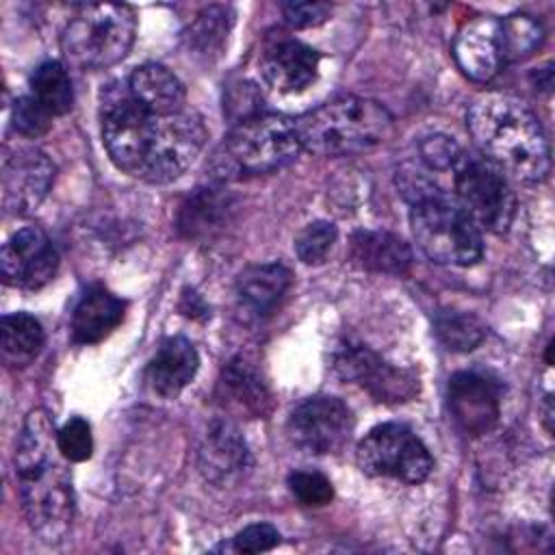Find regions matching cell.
<instances>
[{
	"label": "cell",
	"instance_id": "6da1fadb",
	"mask_svg": "<svg viewBox=\"0 0 555 555\" xmlns=\"http://www.w3.org/2000/svg\"><path fill=\"white\" fill-rule=\"evenodd\" d=\"M63 460L54 421L46 410H33L15 447V475L24 516L46 544L63 542L74 520V488Z\"/></svg>",
	"mask_w": 555,
	"mask_h": 555
},
{
	"label": "cell",
	"instance_id": "7a4b0ae2",
	"mask_svg": "<svg viewBox=\"0 0 555 555\" xmlns=\"http://www.w3.org/2000/svg\"><path fill=\"white\" fill-rule=\"evenodd\" d=\"M466 126L481 150L501 173L520 182L544 180L551 169V150L535 113L516 95L488 91L473 100Z\"/></svg>",
	"mask_w": 555,
	"mask_h": 555
},
{
	"label": "cell",
	"instance_id": "3957f363",
	"mask_svg": "<svg viewBox=\"0 0 555 555\" xmlns=\"http://www.w3.org/2000/svg\"><path fill=\"white\" fill-rule=\"evenodd\" d=\"M293 121L301 150L319 156L366 152L384 143L392 128V117L379 102L358 95L332 100Z\"/></svg>",
	"mask_w": 555,
	"mask_h": 555
},
{
	"label": "cell",
	"instance_id": "277c9868",
	"mask_svg": "<svg viewBox=\"0 0 555 555\" xmlns=\"http://www.w3.org/2000/svg\"><path fill=\"white\" fill-rule=\"evenodd\" d=\"M301 152L295 121L275 113L238 119L215 152L212 169L219 178L236 173H269L286 167Z\"/></svg>",
	"mask_w": 555,
	"mask_h": 555
},
{
	"label": "cell",
	"instance_id": "5b68a950",
	"mask_svg": "<svg viewBox=\"0 0 555 555\" xmlns=\"http://www.w3.org/2000/svg\"><path fill=\"white\" fill-rule=\"evenodd\" d=\"M137 17L119 2L80 4L61 35V50L78 69H104L119 63L132 48Z\"/></svg>",
	"mask_w": 555,
	"mask_h": 555
},
{
	"label": "cell",
	"instance_id": "8992f818",
	"mask_svg": "<svg viewBox=\"0 0 555 555\" xmlns=\"http://www.w3.org/2000/svg\"><path fill=\"white\" fill-rule=\"evenodd\" d=\"M410 206L414 241L429 260L451 267H470L483 256L481 228L457 199L436 191Z\"/></svg>",
	"mask_w": 555,
	"mask_h": 555
},
{
	"label": "cell",
	"instance_id": "52a82bcc",
	"mask_svg": "<svg viewBox=\"0 0 555 555\" xmlns=\"http://www.w3.org/2000/svg\"><path fill=\"white\" fill-rule=\"evenodd\" d=\"M453 186L460 206L479 228L494 234L507 232L516 199L507 180L490 160L462 150L453 165Z\"/></svg>",
	"mask_w": 555,
	"mask_h": 555
},
{
	"label": "cell",
	"instance_id": "ba28073f",
	"mask_svg": "<svg viewBox=\"0 0 555 555\" xmlns=\"http://www.w3.org/2000/svg\"><path fill=\"white\" fill-rule=\"evenodd\" d=\"M356 462L369 477H390L403 483H421L434 468L423 440L401 423L373 427L358 442Z\"/></svg>",
	"mask_w": 555,
	"mask_h": 555
},
{
	"label": "cell",
	"instance_id": "9c48e42d",
	"mask_svg": "<svg viewBox=\"0 0 555 555\" xmlns=\"http://www.w3.org/2000/svg\"><path fill=\"white\" fill-rule=\"evenodd\" d=\"M156 115L147 113L130 93L115 87L102 95V139L111 160L126 173L139 178V171L147 158Z\"/></svg>",
	"mask_w": 555,
	"mask_h": 555
},
{
	"label": "cell",
	"instance_id": "30bf717a",
	"mask_svg": "<svg viewBox=\"0 0 555 555\" xmlns=\"http://www.w3.org/2000/svg\"><path fill=\"white\" fill-rule=\"evenodd\" d=\"M206 126L195 111L158 117L147 158L139 178L152 184H165L182 176L206 143Z\"/></svg>",
	"mask_w": 555,
	"mask_h": 555
},
{
	"label": "cell",
	"instance_id": "8fae6325",
	"mask_svg": "<svg viewBox=\"0 0 555 555\" xmlns=\"http://www.w3.org/2000/svg\"><path fill=\"white\" fill-rule=\"evenodd\" d=\"M353 431L351 410L336 397H310L288 416L286 434L304 453L325 455L340 451Z\"/></svg>",
	"mask_w": 555,
	"mask_h": 555
},
{
	"label": "cell",
	"instance_id": "7c38bea8",
	"mask_svg": "<svg viewBox=\"0 0 555 555\" xmlns=\"http://www.w3.org/2000/svg\"><path fill=\"white\" fill-rule=\"evenodd\" d=\"M332 366L340 379L362 386L377 401H408L416 395L418 388L416 379L408 371L388 364L373 349L360 343L338 345L332 358Z\"/></svg>",
	"mask_w": 555,
	"mask_h": 555
},
{
	"label": "cell",
	"instance_id": "4fadbf2b",
	"mask_svg": "<svg viewBox=\"0 0 555 555\" xmlns=\"http://www.w3.org/2000/svg\"><path fill=\"white\" fill-rule=\"evenodd\" d=\"M59 269V251L39 228L17 230L0 251V273L7 284L37 291L46 286Z\"/></svg>",
	"mask_w": 555,
	"mask_h": 555
},
{
	"label": "cell",
	"instance_id": "5bb4252c",
	"mask_svg": "<svg viewBox=\"0 0 555 555\" xmlns=\"http://www.w3.org/2000/svg\"><path fill=\"white\" fill-rule=\"evenodd\" d=\"M54 173V163L41 150H17L2 167V208L9 215L33 212L48 195Z\"/></svg>",
	"mask_w": 555,
	"mask_h": 555
},
{
	"label": "cell",
	"instance_id": "9a60e30c",
	"mask_svg": "<svg viewBox=\"0 0 555 555\" xmlns=\"http://www.w3.org/2000/svg\"><path fill=\"white\" fill-rule=\"evenodd\" d=\"M447 403L455 425L470 436H479L499 421L501 388L481 373L460 371L449 379Z\"/></svg>",
	"mask_w": 555,
	"mask_h": 555
},
{
	"label": "cell",
	"instance_id": "2e32d148",
	"mask_svg": "<svg viewBox=\"0 0 555 555\" xmlns=\"http://www.w3.org/2000/svg\"><path fill=\"white\" fill-rule=\"evenodd\" d=\"M251 453L241 431L230 421H212L199 447L202 475L219 486H234L251 470Z\"/></svg>",
	"mask_w": 555,
	"mask_h": 555
},
{
	"label": "cell",
	"instance_id": "e0dca14e",
	"mask_svg": "<svg viewBox=\"0 0 555 555\" xmlns=\"http://www.w3.org/2000/svg\"><path fill=\"white\" fill-rule=\"evenodd\" d=\"M453 56L457 67L470 80H492L505 63L499 20L490 15H479L466 22L455 37Z\"/></svg>",
	"mask_w": 555,
	"mask_h": 555
},
{
	"label": "cell",
	"instance_id": "ac0fdd59",
	"mask_svg": "<svg viewBox=\"0 0 555 555\" xmlns=\"http://www.w3.org/2000/svg\"><path fill=\"white\" fill-rule=\"evenodd\" d=\"M321 54L299 39H278L260 56V74L269 87L297 93L310 87L319 74Z\"/></svg>",
	"mask_w": 555,
	"mask_h": 555
},
{
	"label": "cell",
	"instance_id": "d6986e66",
	"mask_svg": "<svg viewBox=\"0 0 555 555\" xmlns=\"http://www.w3.org/2000/svg\"><path fill=\"white\" fill-rule=\"evenodd\" d=\"M199 356L184 336L165 338L145 366V382L158 397H178L195 377Z\"/></svg>",
	"mask_w": 555,
	"mask_h": 555
},
{
	"label": "cell",
	"instance_id": "ffe728a7",
	"mask_svg": "<svg viewBox=\"0 0 555 555\" xmlns=\"http://www.w3.org/2000/svg\"><path fill=\"white\" fill-rule=\"evenodd\" d=\"M221 399L228 410L247 418H256L267 412L271 395L256 362L245 356H236L228 362L221 375Z\"/></svg>",
	"mask_w": 555,
	"mask_h": 555
},
{
	"label": "cell",
	"instance_id": "44dd1931",
	"mask_svg": "<svg viewBox=\"0 0 555 555\" xmlns=\"http://www.w3.org/2000/svg\"><path fill=\"white\" fill-rule=\"evenodd\" d=\"M128 89L132 98L152 115L167 117L184 111V87L173 72L158 63L139 65L130 78Z\"/></svg>",
	"mask_w": 555,
	"mask_h": 555
},
{
	"label": "cell",
	"instance_id": "7402d4cb",
	"mask_svg": "<svg viewBox=\"0 0 555 555\" xmlns=\"http://www.w3.org/2000/svg\"><path fill=\"white\" fill-rule=\"evenodd\" d=\"M351 262L364 271L403 275L412 264V249L390 232L360 230L351 236Z\"/></svg>",
	"mask_w": 555,
	"mask_h": 555
},
{
	"label": "cell",
	"instance_id": "603a6c76",
	"mask_svg": "<svg viewBox=\"0 0 555 555\" xmlns=\"http://www.w3.org/2000/svg\"><path fill=\"white\" fill-rule=\"evenodd\" d=\"M126 304L102 286L89 288L74 308L72 336L80 345L104 340L124 319Z\"/></svg>",
	"mask_w": 555,
	"mask_h": 555
},
{
	"label": "cell",
	"instance_id": "cb8c5ba5",
	"mask_svg": "<svg viewBox=\"0 0 555 555\" xmlns=\"http://www.w3.org/2000/svg\"><path fill=\"white\" fill-rule=\"evenodd\" d=\"M291 282L293 275L282 262L251 264L236 280L238 304L256 317L271 314L288 293Z\"/></svg>",
	"mask_w": 555,
	"mask_h": 555
},
{
	"label": "cell",
	"instance_id": "d4e9b609",
	"mask_svg": "<svg viewBox=\"0 0 555 555\" xmlns=\"http://www.w3.org/2000/svg\"><path fill=\"white\" fill-rule=\"evenodd\" d=\"M230 208L232 199L223 189H195L180 206L178 230L186 238H206L225 225Z\"/></svg>",
	"mask_w": 555,
	"mask_h": 555
},
{
	"label": "cell",
	"instance_id": "484cf974",
	"mask_svg": "<svg viewBox=\"0 0 555 555\" xmlns=\"http://www.w3.org/2000/svg\"><path fill=\"white\" fill-rule=\"evenodd\" d=\"M46 345L41 323L28 312L4 314L0 321V353L9 366L30 364Z\"/></svg>",
	"mask_w": 555,
	"mask_h": 555
},
{
	"label": "cell",
	"instance_id": "4316f807",
	"mask_svg": "<svg viewBox=\"0 0 555 555\" xmlns=\"http://www.w3.org/2000/svg\"><path fill=\"white\" fill-rule=\"evenodd\" d=\"M30 95L54 117L65 115L74 104L67 69L56 61L41 63L30 76Z\"/></svg>",
	"mask_w": 555,
	"mask_h": 555
},
{
	"label": "cell",
	"instance_id": "83f0119b",
	"mask_svg": "<svg viewBox=\"0 0 555 555\" xmlns=\"http://www.w3.org/2000/svg\"><path fill=\"white\" fill-rule=\"evenodd\" d=\"M436 336L447 349L470 351L483 340V325L477 317L460 310H440L434 321Z\"/></svg>",
	"mask_w": 555,
	"mask_h": 555
},
{
	"label": "cell",
	"instance_id": "f1b7e54d",
	"mask_svg": "<svg viewBox=\"0 0 555 555\" xmlns=\"http://www.w3.org/2000/svg\"><path fill=\"white\" fill-rule=\"evenodd\" d=\"M499 24L505 63L529 56L542 43V26L531 15L516 13L499 20Z\"/></svg>",
	"mask_w": 555,
	"mask_h": 555
},
{
	"label": "cell",
	"instance_id": "f546056e",
	"mask_svg": "<svg viewBox=\"0 0 555 555\" xmlns=\"http://www.w3.org/2000/svg\"><path fill=\"white\" fill-rule=\"evenodd\" d=\"M232 17L223 7H208L197 15L189 30V46L199 54L219 52L228 33H230Z\"/></svg>",
	"mask_w": 555,
	"mask_h": 555
},
{
	"label": "cell",
	"instance_id": "4dcf8cb0",
	"mask_svg": "<svg viewBox=\"0 0 555 555\" xmlns=\"http://www.w3.org/2000/svg\"><path fill=\"white\" fill-rule=\"evenodd\" d=\"M338 238L332 221H312L295 236V254L306 264H321Z\"/></svg>",
	"mask_w": 555,
	"mask_h": 555
},
{
	"label": "cell",
	"instance_id": "1f68e13d",
	"mask_svg": "<svg viewBox=\"0 0 555 555\" xmlns=\"http://www.w3.org/2000/svg\"><path fill=\"white\" fill-rule=\"evenodd\" d=\"M56 444L67 462L89 460L93 453L91 425L80 416H72L56 429Z\"/></svg>",
	"mask_w": 555,
	"mask_h": 555
},
{
	"label": "cell",
	"instance_id": "d6a6232c",
	"mask_svg": "<svg viewBox=\"0 0 555 555\" xmlns=\"http://www.w3.org/2000/svg\"><path fill=\"white\" fill-rule=\"evenodd\" d=\"M288 488L293 496L308 507L327 505L334 496V488L330 479L317 470H297L288 477Z\"/></svg>",
	"mask_w": 555,
	"mask_h": 555
},
{
	"label": "cell",
	"instance_id": "836d02e7",
	"mask_svg": "<svg viewBox=\"0 0 555 555\" xmlns=\"http://www.w3.org/2000/svg\"><path fill=\"white\" fill-rule=\"evenodd\" d=\"M52 124V115L28 93L24 98H20L13 106V128L28 137V139H35V137H41L48 132Z\"/></svg>",
	"mask_w": 555,
	"mask_h": 555
},
{
	"label": "cell",
	"instance_id": "e575fe53",
	"mask_svg": "<svg viewBox=\"0 0 555 555\" xmlns=\"http://www.w3.org/2000/svg\"><path fill=\"white\" fill-rule=\"evenodd\" d=\"M418 154L429 169L444 171V169H453L455 160L462 154V147L444 134H429L418 143Z\"/></svg>",
	"mask_w": 555,
	"mask_h": 555
},
{
	"label": "cell",
	"instance_id": "d590c367",
	"mask_svg": "<svg viewBox=\"0 0 555 555\" xmlns=\"http://www.w3.org/2000/svg\"><path fill=\"white\" fill-rule=\"evenodd\" d=\"M278 544H280V531L267 522L249 525L232 538V551L236 553H264Z\"/></svg>",
	"mask_w": 555,
	"mask_h": 555
},
{
	"label": "cell",
	"instance_id": "8d00e7d4",
	"mask_svg": "<svg viewBox=\"0 0 555 555\" xmlns=\"http://www.w3.org/2000/svg\"><path fill=\"white\" fill-rule=\"evenodd\" d=\"M284 20L293 28H310L327 20L330 4L325 2H286L282 4Z\"/></svg>",
	"mask_w": 555,
	"mask_h": 555
}]
</instances>
